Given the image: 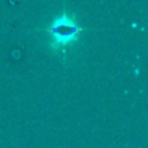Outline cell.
<instances>
[{
	"label": "cell",
	"mask_w": 148,
	"mask_h": 148,
	"mask_svg": "<svg viewBox=\"0 0 148 148\" xmlns=\"http://www.w3.org/2000/svg\"><path fill=\"white\" fill-rule=\"evenodd\" d=\"M83 31L84 29L78 25L66 12H62L60 16H57L46 27V33L49 36L51 46L56 49H64L74 44Z\"/></svg>",
	"instance_id": "obj_1"
}]
</instances>
